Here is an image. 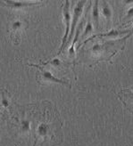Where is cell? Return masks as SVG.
Listing matches in <instances>:
<instances>
[{
    "label": "cell",
    "instance_id": "6",
    "mask_svg": "<svg viewBox=\"0 0 133 146\" xmlns=\"http://www.w3.org/2000/svg\"><path fill=\"white\" fill-rule=\"evenodd\" d=\"M24 26H25V24L23 23V21H20V20L14 21L12 23V31L13 33L19 34L24 29Z\"/></svg>",
    "mask_w": 133,
    "mask_h": 146
},
{
    "label": "cell",
    "instance_id": "15",
    "mask_svg": "<svg viewBox=\"0 0 133 146\" xmlns=\"http://www.w3.org/2000/svg\"><path fill=\"white\" fill-rule=\"evenodd\" d=\"M133 17V7L130 8L127 12V15H126V19H130Z\"/></svg>",
    "mask_w": 133,
    "mask_h": 146
},
{
    "label": "cell",
    "instance_id": "4",
    "mask_svg": "<svg viewBox=\"0 0 133 146\" xmlns=\"http://www.w3.org/2000/svg\"><path fill=\"white\" fill-rule=\"evenodd\" d=\"M6 5L13 7V8H23V7H28V6H33L41 4V2H21V1H10V0H6Z\"/></svg>",
    "mask_w": 133,
    "mask_h": 146
},
{
    "label": "cell",
    "instance_id": "3",
    "mask_svg": "<svg viewBox=\"0 0 133 146\" xmlns=\"http://www.w3.org/2000/svg\"><path fill=\"white\" fill-rule=\"evenodd\" d=\"M85 3H86V1H80V2H78L77 5L75 6L74 11H73V18H72L73 20H72V28H71V33H70V36H69L68 41H70L72 38L73 33H74V31H75V29H76V25H77V23H78V20H79L80 16L81 15V13H82L83 6H84ZM67 44H68V42H67Z\"/></svg>",
    "mask_w": 133,
    "mask_h": 146
},
{
    "label": "cell",
    "instance_id": "16",
    "mask_svg": "<svg viewBox=\"0 0 133 146\" xmlns=\"http://www.w3.org/2000/svg\"><path fill=\"white\" fill-rule=\"evenodd\" d=\"M2 105L3 106H5V107H7L8 106V101H7V99L6 98H5V96H3L2 97Z\"/></svg>",
    "mask_w": 133,
    "mask_h": 146
},
{
    "label": "cell",
    "instance_id": "11",
    "mask_svg": "<svg viewBox=\"0 0 133 146\" xmlns=\"http://www.w3.org/2000/svg\"><path fill=\"white\" fill-rule=\"evenodd\" d=\"M29 129H31V123H29V121L27 120V119L21 120V132H23V133L29 132Z\"/></svg>",
    "mask_w": 133,
    "mask_h": 146
},
{
    "label": "cell",
    "instance_id": "8",
    "mask_svg": "<svg viewBox=\"0 0 133 146\" xmlns=\"http://www.w3.org/2000/svg\"><path fill=\"white\" fill-rule=\"evenodd\" d=\"M102 14L107 21H109L112 17V10H111L109 5L107 4V2H104L102 6Z\"/></svg>",
    "mask_w": 133,
    "mask_h": 146
},
{
    "label": "cell",
    "instance_id": "12",
    "mask_svg": "<svg viewBox=\"0 0 133 146\" xmlns=\"http://www.w3.org/2000/svg\"><path fill=\"white\" fill-rule=\"evenodd\" d=\"M93 32V25H92V23L90 20H88V23L86 25V28H85V31H84V35L82 38H84L85 36H87L88 34H91Z\"/></svg>",
    "mask_w": 133,
    "mask_h": 146
},
{
    "label": "cell",
    "instance_id": "13",
    "mask_svg": "<svg viewBox=\"0 0 133 146\" xmlns=\"http://www.w3.org/2000/svg\"><path fill=\"white\" fill-rule=\"evenodd\" d=\"M42 65H47V64H51L53 65L54 67H59L61 65V62L59 59H57V58H55V59H53L52 61H48L47 62H44V63H41Z\"/></svg>",
    "mask_w": 133,
    "mask_h": 146
},
{
    "label": "cell",
    "instance_id": "7",
    "mask_svg": "<svg viewBox=\"0 0 133 146\" xmlns=\"http://www.w3.org/2000/svg\"><path fill=\"white\" fill-rule=\"evenodd\" d=\"M131 31H116V30H112L110 32H107V33H105V34H99L98 36H94L92 38H96V36H113V38H115V36H118L122 34H125V33H128V32H130Z\"/></svg>",
    "mask_w": 133,
    "mask_h": 146
},
{
    "label": "cell",
    "instance_id": "14",
    "mask_svg": "<svg viewBox=\"0 0 133 146\" xmlns=\"http://www.w3.org/2000/svg\"><path fill=\"white\" fill-rule=\"evenodd\" d=\"M122 94H124V96L126 97L127 99H131V100H133V88H131V89H130V90H123V91H122Z\"/></svg>",
    "mask_w": 133,
    "mask_h": 146
},
{
    "label": "cell",
    "instance_id": "5",
    "mask_svg": "<svg viewBox=\"0 0 133 146\" xmlns=\"http://www.w3.org/2000/svg\"><path fill=\"white\" fill-rule=\"evenodd\" d=\"M91 17L96 27H98L99 25V8H98V1H95V5L93 6Z\"/></svg>",
    "mask_w": 133,
    "mask_h": 146
},
{
    "label": "cell",
    "instance_id": "9",
    "mask_svg": "<svg viewBox=\"0 0 133 146\" xmlns=\"http://www.w3.org/2000/svg\"><path fill=\"white\" fill-rule=\"evenodd\" d=\"M48 132V127L47 124H40L37 130V133H38L39 136H46Z\"/></svg>",
    "mask_w": 133,
    "mask_h": 146
},
{
    "label": "cell",
    "instance_id": "1",
    "mask_svg": "<svg viewBox=\"0 0 133 146\" xmlns=\"http://www.w3.org/2000/svg\"><path fill=\"white\" fill-rule=\"evenodd\" d=\"M31 66L38 67L39 69V73L37 74V81L39 83H53V84H60V85H65L69 87H71V85L68 83V81L63 79H60L58 78H55L52 73L49 70H46L44 68L40 67L39 65H32L31 64Z\"/></svg>",
    "mask_w": 133,
    "mask_h": 146
},
{
    "label": "cell",
    "instance_id": "2",
    "mask_svg": "<svg viewBox=\"0 0 133 146\" xmlns=\"http://www.w3.org/2000/svg\"><path fill=\"white\" fill-rule=\"evenodd\" d=\"M63 16L64 19V23H65V33L63 38V42L60 47V50L57 54H60L62 51L65 48V45H67V42L69 39V31H70V26H71V13H70V2L65 1V4L63 7Z\"/></svg>",
    "mask_w": 133,
    "mask_h": 146
},
{
    "label": "cell",
    "instance_id": "10",
    "mask_svg": "<svg viewBox=\"0 0 133 146\" xmlns=\"http://www.w3.org/2000/svg\"><path fill=\"white\" fill-rule=\"evenodd\" d=\"M81 27H82V23H81L80 25H79V27L77 28V33H76V36H75V38H74V40H73V43L72 44V46H71V48L69 49V54H71V55H74V44H75V42L77 41V39H78V36H79V35H80V30H81Z\"/></svg>",
    "mask_w": 133,
    "mask_h": 146
}]
</instances>
